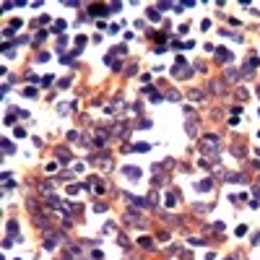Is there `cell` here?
<instances>
[{
    "instance_id": "obj_1",
    "label": "cell",
    "mask_w": 260,
    "mask_h": 260,
    "mask_svg": "<svg viewBox=\"0 0 260 260\" xmlns=\"http://www.w3.org/2000/svg\"><path fill=\"white\" fill-rule=\"evenodd\" d=\"M200 148H203L206 154L219 151V135H206V138H200Z\"/></svg>"
},
{
    "instance_id": "obj_2",
    "label": "cell",
    "mask_w": 260,
    "mask_h": 260,
    "mask_svg": "<svg viewBox=\"0 0 260 260\" xmlns=\"http://www.w3.org/2000/svg\"><path fill=\"white\" fill-rule=\"evenodd\" d=\"M172 76H174V78H190V76H193V73H190V68L185 65L182 57H179V60L174 63V68H172Z\"/></svg>"
},
{
    "instance_id": "obj_3",
    "label": "cell",
    "mask_w": 260,
    "mask_h": 260,
    "mask_svg": "<svg viewBox=\"0 0 260 260\" xmlns=\"http://www.w3.org/2000/svg\"><path fill=\"white\" fill-rule=\"evenodd\" d=\"M255 68H258V55H252L247 63H244V68H242V76L244 78H250L252 73H255Z\"/></svg>"
},
{
    "instance_id": "obj_4",
    "label": "cell",
    "mask_w": 260,
    "mask_h": 260,
    "mask_svg": "<svg viewBox=\"0 0 260 260\" xmlns=\"http://www.w3.org/2000/svg\"><path fill=\"white\" fill-rule=\"evenodd\" d=\"M109 141V133L107 130H96V138H94V146H104Z\"/></svg>"
},
{
    "instance_id": "obj_5",
    "label": "cell",
    "mask_w": 260,
    "mask_h": 260,
    "mask_svg": "<svg viewBox=\"0 0 260 260\" xmlns=\"http://www.w3.org/2000/svg\"><path fill=\"white\" fill-rule=\"evenodd\" d=\"M63 237L60 234H47V242H44V247L47 250H52V247H57V242H60Z\"/></svg>"
},
{
    "instance_id": "obj_6",
    "label": "cell",
    "mask_w": 260,
    "mask_h": 260,
    "mask_svg": "<svg viewBox=\"0 0 260 260\" xmlns=\"http://www.w3.org/2000/svg\"><path fill=\"white\" fill-rule=\"evenodd\" d=\"M122 174H128L130 179H138L141 177V169L138 167H125V169H122Z\"/></svg>"
},
{
    "instance_id": "obj_7",
    "label": "cell",
    "mask_w": 260,
    "mask_h": 260,
    "mask_svg": "<svg viewBox=\"0 0 260 260\" xmlns=\"http://www.w3.org/2000/svg\"><path fill=\"white\" fill-rule=\"evenodd\" d=\"M216 57H219L221 63H229V60H232V52H229V49H224V47H219V52H216Z\"/></svg>"
},
{
    "instance_id": "obj_8",
    "label": "cell",
    "mask_w": 260,
    "mask_h": 260,
    "mask_svg": "<svg viewBox=\"0 0 260 260\" xmlns=\"http://www.w3.org/2000/svg\"><path fill=\"white\" fill-rule=\"evenodd\" d=\"M104 63H107V65H109V68H114V70H117V68H120V63H117V60H114V57H112V55H107V57H104Z\"/></svg>"
},
{
    "instance_id": "obj_9",
    "label": "cell",
    "mask_w": 260,
    "mask_h": 260,
    "mask_svg": "<svg viewBox=\"0 0 260 260\" xmlns=\"http://www.w3.org/2000/svg\"><path fill=\"white\" fill-rule=\"evenodd\" d=\"M70 109H76V104H57V112H60V114L70 112Z\"/></svg>"
},
{
    "instance_id": "obj_10",
    "label": "cell",
    "mask_w": 260,
    "mask_h": 260,
    "mask_svg": "<svg viewBox=\"0 0 260 260\" xmlns=\"http://www.w3.org/2000/svg\"><path fill=\"white\" fill-rule=\"evenodd\" d=\"M57 159H60V164H68V151H65V148H60V151H57Z\"/></svg>"
},
{
    "instance_id": "obj_11",
    "label": "cell",
    "mask_w": 260,
    "mask_h": 260,
    "mask_svg": "<svg viewBox=\"0 0 260 260\" xmlns=\"http://www.w3.org/2000/svg\"><path fill=\"white\" fill-rule=\"evenodd\" d=\"M13 151H16V148H13V143H8V141H3V154L8 156V154H13Z\"/></svg>"
},
{
    "instance_id": "obj_12",
    "label": "cell",
    "mask_w": 260,
    "mask_h": 260,
    "mask_svg": "<svg viewBox=\"0 0 260 260\" xmlns=\"http://www.w3.org/2000/svg\"><path fill=\"white\" fill-rule=\"evenodd\" d=\"M195 187H198V190H211V179H203V182H198Z\"/></svg>"
},
{
    "instance_id": "obj_13",
    "label": "cell",
    "mask_w": 260,
    "mask_h": 260,
    "mask_svg": "<svg viewBox=\"0 0 260 260\" xmlns=\"http://www.w3.org/2000/svg\"><path fill=\"white\" fill-rule=\"evenodd\" d=\"M24 96H26V99H34V96H37V89H31V86L24 89Z\"/></svg>"
},
{
    "instance_id": "obj_14",
    "label": "cell",
    "mask_w": 260,
    "mask_h": 260,
    "mask_svg": "<svg viewBox=\"0 0 260 260\" xmlns=\"http://www.w3.org/2000/svg\"><path fill=\"white\" fill-rule=\"evenodd\" d=\"M187 133H190V135L198 133V128H195V120H187Z\"/></svg>"
},
{
    "instance_id": "obj_15",
    "label": "cell",
    "mask_w": 260,
    "mask_h": 260,
    "mask_svg": "<svg viewBox=\"0 0 260 260\" xmlns=\"http://www.w3.org/2000/svg\"><path fill=\"white\" fill-rule=\"evenodd\" d=\"M91 13H96V16H104V13H109L104 8V5H96V8H91Z\"/></svg>"
},
{
    "instance_id": "obj_16",
    "label": "cell",
    "mask_w": 260,
    "mask_h": 260,
    "mask_svg": "<svg viewBox=\"0 0 260 260\" xmlns=\"http://www.w3.org/2000/svg\"><path fill=\"white\" fill-rule=\"evenodd\" d=\"M190 99H193V102H200V99H203V94H200V91H190Z\"/></svg>"
},
{
    "instance_id": "obj_17",
    "label": "cell",
    "mask_w": 260,
    "mask_h": 260,
    "mask_svg": "<svg viewBox=\"0 0 260 260\" xmlns=\"http://www.w3.org/2000/svg\"><path fill=\"white\" fill-rule=\"evenodd\" d=\"M141 244H143V247H146V250H151V247H154V242H151L148 237H143V239H141Z\"/></svg>"
},
{
    "instance_id": "obj_18",
    "label": "cell",
    "mask_w": 260,
    "mask_h": 260,
    "mask_svg": "<svg viewBox=\"0 0 260 260\" xmlns=\"http://www.w3.org/2000/svg\"><path fill=\"white\" fill-rule=\"evenodd\" d=\"M226 81H237V70H226Z\"/></svg>"
},
{
    "instance_id": "obj_19",
    "label": "cell",
    "mask_w": 260,
    "mask_h": 260,
    "mask_svg": "<svg viewBox=\"0 0 260 260\" xmlns=\"http://www.w3.org/2000/svg\"><path fill=\"white\" fill-rule=\"evenodd\" d=\"M148 18H151V21H159V13H156V8H151V11H148Z\"/></svg>"
},
{
    "instance_id": "obj_20",
    "label": "cell",
    "mask_w": 260,
    "mask_h": 260,
    "mask_svg": "<svg viewBox=\"0 0 260 260\" xmlns=\"http://www.w3.org/2000/svg\"><path fill=\"white\" fill-rule=\"evenodd\" d=\"M169 99H172V102H179V99H182V96H179L177 91H169Z\"/></svg>"
},
{
    "instance_id": "obj_21",
    "label": "cell",
    "mask_w": 260,
    "mask_h": 260,
    "mask_svg": "<svg viewBox=\"0 0 260 260\" xmlns=\"http://www.w3.org/2000/svg\"><path fill=\"white\" fill-rule=\"evenodd\" d=\"M252 242H255V244L260 242V232H258V234H252Z\"/></svg>"
},
{
    "instance_id": "obj_22",
    "label": "cell",
    "mask_w": 260,
    "mask_h": 260,
    "mask_svg": "<svg viewBox=\"0 0 260 260\" xmlns=\"http://www.w3.org/2000/svg\"><path fill=\"white\" fill-rule=\"evenodd\" d=\"M255 193H258V195H260V185H258V187H255Z\"/></svg>"
},
{
    "instance_id": "obj_23",
    "label": "cell",
    "mask_w": 260,
    "mask_h": 260,
    "mask_svg": "<svg viewBox=\"0 0 260 260\" xmlns=\"http://www.w3.org/2000/svg\"><path fill=\"white\" fill-rule=\"evenodd\" d=\"M258 94H260V89H258Z\"/></svg>"
}]
</instances>
